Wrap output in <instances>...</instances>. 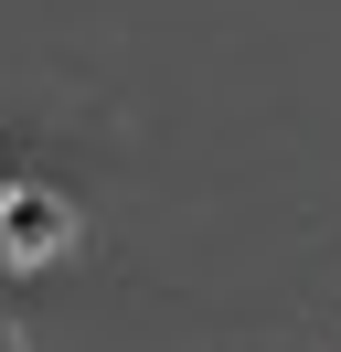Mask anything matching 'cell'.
Returning a JSON list of instances; mask_svg holds the SVG:
<instances>
[{"mask_svg":"<svg viewBox=\"0 0 341 352\" xmlns=\"http://www.w3.org/2000/svg\"><path fill=\"white\" fill-rule=\"evenodd\" d=\"M64 245H75V203L54 182H11V203H0V267H54Z\"/></svg>","mask_w":341,"mask_h":352,"instance_id":"obj_1","label":"cell"},{"mask_svg":"<svg viewBox=\"0 0 341 352\" xmlns=\"http://www.w3.org/2000/svg\"><path fill=\"white\" fill-rule=\"evenodd\" d=\"M0 352H21V331H11V320H0Z\"/></svg>","mask_w":341,"mask_h":352,"instance_id":"obj_2","label":"cell"},{"mask_svg":"<svg viewBox=\"0 0 341 352\" xmlns=\"http://www.w3.org/2000/svg\"><path fill=\"white\" fill-rule=\"evenodd\" d=\"M0 203H11V171H0Z\"/></svg>","mask_w":341,"mask_h":352,"instance_id":"obj_3","label":"cell"}]
</instances>
